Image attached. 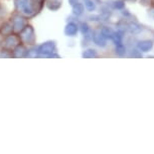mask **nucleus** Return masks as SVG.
Wrapping results in <instances>:
<instances>
[{
    "label": "nucleus",
    "mask_w": 154,
    "mask_h": 154,
    "mask_svg": "<svg viewBox=\"0 0 154 154\" xmlns=\"http://www.w3.org/2000/svg\"><path fill=\"white\" fill-rule=\"evenodd\" d=\"M124 51H125V48H124L122 45H118V53H119V54H123Z\"/></svg>",
    "instance_id": "6"
},
{
    "label": "nucleus",
    "mask_w": 154,
    "mask_h": 154,
    "mask_svg": "<svg viewBox=\"0 0 154 154\" xmlns=\"http://www.w3.org/2000/svg\"><path fill=\"white\" fill-rule=\"evenodd\" d=\"M124 6V4H123V2L122 1H118V2H116V7H118V8H122Z\"/></svg>",
    "instance_id": "7"
},
{
    "label": "nucleus",
    "mask_w": 154,
    "mask_h": 154,
    "mask_svg": "<svg viewBox=\"0 0 154 154\" xmlns=\"http://www.w3.org/2000/svg\"><path fill=\"white\" fill-rule=\"evenodd\" d=\"M95 42L98 43V45H105V39H104V35L103 34H98V35L95 36Z\"/></svg>",
    "instance_id": "4"
},
{
    "label": "nucleus",
    "mask_w": 154,
    "mask_h": 154,
    "mask_svg": "<svg viewBox=\"0 0 154 154\" xmlns=\"http://www.w3.org/2000/svg\"><path fill=\"white\" fill-rule=\"evenodd\" d=\"M86 6H87V8H88L89 10H93L95 8L94 3H93L92 1H90V0H87V1H86Z\"/></svg>",
    "instance_id": "5"
},
{
    "label": "nucleus",
    "mask_w": 154,
    "mask_h": 154,
    "mask_svg": "<svg viewBox=\"0 0 154 154\" xmlns=\"http://www.w3.org/2000/svg\"><path fill=\"white\" fill-rule=\"evenodd\" d=\"M152 45H153L152 42H150V40H144V42H139L138 48H140L142 51H148L152 48Z\"/></svg>",
    "instance_id": "1"
},
{
    "label": "nucleus",
    "mask_w": 154,
    "mask_h": 154,
    "mask_svg": "<svg viewBox=\"0 0 154 154\" xmlns=\"http://www.w3.org/2000/svg\"><path fill=\"white\" fill-rule=\"evenodd\" d=\"M129 29L131 32L133 33H138V32H140L141 31V27L139 26L138 24H136V23H131V24L129 25Z\"/></svg>",
    "instance_id": "2"
},
{
    "label": "nucleus",
    "mask_w": 154,
    "mask_h": 154,
    "mask_svg": "<svg viewBox=\"0 0 154 154\" xmlns=\"http://www.w3.org/2000/svg\"><path fill=\"white\" fill-rule=\"evenodd\" d=\"M77 25L74 24V23H71V24L69 25L68 28H66V32H68L69 34H75V32H77Z\"/></svg>",
    "instance_id": "3"
}]
</instances>
